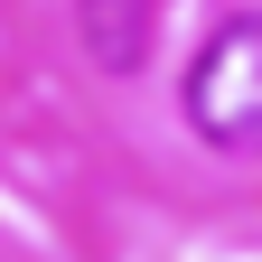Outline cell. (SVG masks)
I'll list each match as a JSON object with an SVG mask.
<instances>
[{
    "label": "cell",
    "instance_id": "2",
    "mask_svg": "<svg viewBox=\"0 0 262 262\" xmlns=\"http://www.w3.org/2000/svg\"><path fill=\"white\" fill-rule=\"evenodd\" d=\"M75 38L103 75H141L159 38V0H75Z\"/></svg>",
    "mask_w": 262,
    "mask_h": 262
},
{
    "label": "cell",
    "instance_id": "1",
    "mask_svg": "<svg viewBox=\"0 0 262 262\" xmlns=\"http://www.w3.org/2000/svg\"><path fill=\"white\" fill-rule=\"evenodd\" d=\"M187 131L225 159H262V19H225L187 66Z\"/></svg>",
    "mask_w": 262,
    "mask_h": 262
}]
</instances>
